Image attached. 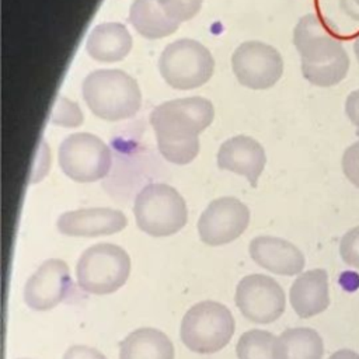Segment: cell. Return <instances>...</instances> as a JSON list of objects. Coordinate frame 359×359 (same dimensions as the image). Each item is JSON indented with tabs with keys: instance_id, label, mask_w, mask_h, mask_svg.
Segmentation results:
<instances>
[{
	"instance_id": "cell-1",
	"label": "cell",
	"mask_w": 359,
	"mask_h": 359,
	"mask_svg": "<svg viewBox=\"0 0 359 359\" xmlns=\"http://www.w3.org/2000/svg\"><path fill=\"white\" fill-rule=\"evenodd\" d=\"M215 118L213 104L203 97H185L165 101L150 112L161 156L177 165L191 163L199 151L198 135Z\"/></svg>"
},
{
	"instance_id": "cell-2",
	"label": "cell",
	"mask_w": 359,
	"mask_h": 359,
	"mask_svg": "<svg viewBox=\"0 0 359 359\" xmlns=\"http://www.w3.org/2000/svg\"><path fill=\"white\" fill-rule=\"evenodd\" d=\"M83 98L100 119L118 122L137 114L142 94L136 80L121 69H100L86 76L81 86Z\"/></svg>"
},
{
	"instance_id": "cell-3",
	"label": "cell",
	"mask_w": 359,
	"mask_h": 359,
	"mask_svg": "<svg viewBox=\"0 0 359 359\" xmlns=\"http://www.w3.org/2000/svg\"><path fill=\"white\" fill-rule=\"evenodd\" d=\"M133 215L137 227L153 237L178 233L188 217L184 198L167 184L144 185L135 198Z\"/></svg>"
},
{
	"instance_id": "cell-4",
	"label": "cell",
	"mask_w": 359,
	"mask_h": 359,
	"mask_svg": "<svg viewBox=\"0 0 359 359\" xmlns=\"http://www.w3.org/2000/svg\"><path fill=\"white\" fill-rule=\"evenodd\" d=\"M234 334L231 311L222 303L205 300L192 306L182 317L180 337L196 353H215L223 349Z\"/></svg>"
},
{
	"instance_id": "cell-5",
	"label": "cell",
	"mask_w": 359,
	"mask_h": 359,
	"mask_svg": "<svg viewBox=\"0 0 359 359\" xmlns=\"http://www.w3.org/2000/svg\"><path fill=\"white\" fill-rule=\"evenodd\" d=\"M130 273L128 252L111 243L88 247L76 265L77 285L91 294H109L125 285Z\"/></svg>"
},
{
	"instance_id": "cell-6",
	"label": "cell",
	"mask_w": 359,
	"mask_h": 359,
	"mask_svg": "<svg viewBox=\"0 0 359 359\" xmlns=\"http://www.w3.org/2000/svg\"><path fill=\"white\" fill-rule=\"evenodd\" d=\"M215 62L209 49L189 38L168 43L160 55L158 70L164 81L177 90L203 86L213 74Z\"/></svg>"
},
{
	"instance_id": "cell-7",
	"label": "cell",
	"mask_w": 359,
	"mask_h": 359,
	"mask_svg": "<svg viewBox=\"0 0 359 359\" xmlns=\"http://www.w3.org/2000/svg\"><path fill=\"white\" fill-rule=\"evenodd\" d=\"M57 160L62 171L76 182H94L111 170L109 147L95 135L87 132L72 133L59 146Z\"/></svg>"
},
{
	"instance_id": "cell-8",
	"label": "cell",
	"mask_w": 359,
	"mask_h": 359,
	"mask_svg": "<svg viewBox=\"0 0 359 359\" xmlns=\"http://www.w3.org/2000/svg\"><path fill=\"white\" fill-rule=\"evenodd\" d=\"M231 69L241 86L266 90L282 77L283 59L276 48L259 41H247L233 52Z\"/></svg>"
},
{
	"instance_id": "cell-9",
	"label": "cell",
	"mask_w": 359,
	"mask_h": 359,
	"mask_svg": "<svg viewBox=\"0 0 359 359\" xmlns=\"http://www.w3.org/2000/svg\"><path fill=\"white\" fill-rule=\"evenodd\" d=\"M234 300L241 314L257 324L276 321L283 314L286 306L282 286L271 276L262 273L244 276L237 285Z\"/></svg>"
},
{
	"instance_id": "cell-10",
	"label": "cell",
	"mask_w": 359,
	"mask_h": 359,
	"mask_svg": "<svg viewBox=\"0 0 359 359\" xmlns=\"http://www.w3.org/2000/svg\"><path fill=\"white\" fill-rule=\"evenodd\" d=\"M250 223V209L233 196L212 201L198 220L199 238L208 245H223L238 238Z\"/></svg>"
},
{
	"instance_id": "cell-11",
	"label": "cell",
	"mask_w": 359,
	"mask_h": 359,
	"mask_svg": "<svg viewBox=\"0 0 359 359\" xmlns=\"http://www.w3.org/2000/svg\"><path fill=\"white\" fill-rule=\"evenodd\" d=\"M293 43L300 55V65L323 62L344 49L337 27L316 13L306 14L297 21L293 29Z\"/></svg>"
},
{
	"instance_id": "cell-12",
	"label": "cell",
	"mask_w": 359,
	"mask_h": 359,
	"mask_svg": "<svg viewBox=\"0 0 359 359\" xmlns=\"http://www.w3.org/2000/svg\"><path fill=\"white\" fill-rule=\"evenodd\" d=\"M72 289L69 266L62 259L45 261L24 286L25 304L36 311L50 310L66 299Z\"/></svg>"
},
{
	"instance_id": "cell-13",
	"label": "cell",
	"mask_w": 359,
	"mask_h": 359,
	"mask_svg": "<svg viewBox=\"0 0 359 359\" xmlns=\"http://www.w3.org/2000/svg\"><path fill=\"white\" fill-rule=\"evenodd\" d=\"M128 224L126 216L112 208H83L59 216L57 230L69 237H98L119 233Z\"/></svg>"
},
{
	"instance_id": "cell-14",
	"label": "cell",
	"mask_w": 359,
	"mask_h": 359,
	"mask_svg": "<svg viewBox=\"0 0 359 359\" xmlns=\"http://www.w3.org/2000/svg\"><path fill=\"white\" fill-rule=\"evenodd\" d=\"M266 163L264 147L251 136L237 135L222 143L217 151V165L243 175L252 187L257 185Z\"/></svg>"
},
{
	"instance_id": "cell-15",
	"label": "cell",
	"mask_w": 359,
	"mask_h": 359,
	"mask_svg": "<svg viewBox=\"0 0 359 359\" xmlns=\"http://www.w3.org/2000/svg\"><path fill=\"white\" fill-rule=\"evenodd\" d=\"M250 255L255 264L276 275H299L304 268L303 252L290 241L273 237L258 236L250 243Z\"/></svg>"
},
{
	"instance_id": "cell-16",
	"label": "cell",
	"mask_w": 359,
	"mask_h": 359,
	"mask_svg": "<svg viewBox=\"0 0 359 359\" xmlns=\"http://www.w3.org/2000/svg\"><path fill=\"white\" fill-rule=\"evenodd\" d=\"M289 299L300 318H310L327 310L330 306L327 271L316 268L300 273L290 286Z\"/></svg>"
},
{
	"instance_id": "cell-17",
	"label": "cell",
	"mask_w": 359,
	"mask_h": 359,
	"mask_svg": "<svg viewBox=\"0 0 359 359\" xmlns=\"http://www.w3.org/2000/svg\"><path fill=\"white\" fill-rule=\"evenodd\" d=\"M132 45V35L123 24L102 22L91 29L86 50L97 62L112 63L126 57Z\"/></svg>"
},
{
	"instance_id": "cell-18",
	"label": "cell",
	"mask_w": 359,
	"mask_h": 359,
	"mask_svg": "<svg viewBox=\"0 0 359 359\" xmlns=\"http://www.w3.org/2000/svg\"><path fill=\"white\" fill-rule=\"evenodd\" d=\"M119 359H174V346L163 331L142 327L119 344Z\"/></svg>"
},
{
	"instance_id": "cell-19",
	"label": "cell",
	"mask_w": 359,
	"mask_h": 359,
	"mask_svg": "<svg viewBox=\"0 0 359 359\" xmlns=\"http://www.w3.org/2000/svg\"><path fill=\"white\" fill-rule=\"evenodd\" d=\"M129 22L147 39L164 38L174 34L180 25L158 0H133L129 8Z\"/></svg>"
},
{
	"instance_id": "cell-20",
	"label": "cell",
	"mask_w": 359,
	"mask_h": 359,
	"mask_svg": "<svg viewBox=\"0 0 359 359\" xmlns=\"http://www.w3.org/2000/svg\"><path fill=\"white\" fill-rule=\"evenodd\" d=\"M323 338L313 328H287L278 337L279 359H323Z\"/></svg>"
},
{
	"instance_id": "cell-21",
	"label": "cell",
	"mask_w": 359,
	"mask_h": 359,
	"mask_svg": "<svg viewBox=\"0 0 359 359\" xmlns=\"http://www.w3.org/2000/svg\"><path fill=\"white\" fill-rule=\"evenodd\" d=\"M351 60L346 49L328 57L323 62L313 65H300L303 77L317 87H332L339 84L348 74Z\"/></svg>"
},
{
	"instance_id": "cell-22",
	"label": "cell",
	"mask_w": 359,
	"mask_h": 359,
	"mask_svg": "<svg viewBox=\"0 0 359 359\" xmlns=\"http://www.w3.org/2000/svg\"><path fill=\"white\" fill-rule=\"evenodd\" d=\"M238 359H279L278 337L264 330L244 332L236 346Z\"/></svg>"
},
{
	"instance_id": "cell-23",
	"label": "cell",
	"mask_w": 359,
	"mask_h": 359,
	"mask_svg": "<svg viewBox=\"0 0 359 359\" xmlns=\"http://www.w3.org/2000/svg\"><path fill=\"white\" fill-rule=\"evenodd\" d=\"M50 122L59 126L76 128L83 123V112L76 102L65 97H59L50 114Z\"/></svg>"
},
{
	"instance_id": "cell-24",
	"label": "cell",
	"mask_w": 359,
	"mask_h": 359,
	"mask_svg": "<svg viewBox=\"0 0 359 359\" xmlns=\"http://www.w3.org/2000/svg\"><path fill=\"white\" fill-rule=\"evenodd\" d=\"M164 10L178 22L194 18L202 7L203 0H158Z\"/></svg>"
},
{
	"instance_id": "cell-25",
	"label": "cell",
	"mask_w": 359,
	"mask_h": 359,
	"mask_svg": "<svg viewBox=\"0 0 359 359\" xmlns=\"http://www.w3.org/2000/svg\"><path fill=\"white\" fill-rule=\"evenodd\" d=\"M339 257L348 266L359 271V226L352 227L342 236Z\"/></svg>"
},
{
	"instance_id": "cell-26",
	"label": "cell",
	"mask_w": 359,
	"mask_h": 359,
	"mask_svg": "<svg viewBox=\"0 0 359 359\" xmlns=\"http://www.w3.org/2000/svg\"><path fill=\"white\" fill-rule=\"evenodd\" d=\"M341 167L345 178L359 188V140L348 146L342 154Z\"/></svg>"
},
{
	"instance_id": "cell-27",
	"label": "cell",
	"mask_w": 359,
	"mask_h": 359,
	"mask_svg": "<svg viewBox=\"0 0 359 359\" xmlns=\"http://www.w3.org/2000/svg\"><path fill=\"white\" fill-rule=\"evenodd\" d=\"M63 359H107L100 351L87 345H73L63 353Z\"/></svg>"
},
{
	"instance_id": "cell-28",
	"label": "cell",
	"mask_w": 359,
	"mask_h": 359,
	"mask_svg": "<svg viewBox=\"0 0 359 359\" xmlns=\"http://www.w3.org/2000/svg\"><path fill=\"white\" fill-rule=\"evenodd\" d=\"M345 114L351 123L359 129V88L352 91L345 100Z\"/></svg>"
},
{
	"instance_id": "cell-29",
	"label": "cell",
	"mask_w": 359,
	"mask_h": 359,
	"mask_svg": "<svg viewBox=\"0 0 359 359\" xmlns=\"http://www.w3.org/2000/svg\"><path fill=\"white\" fill-rule=\"evenodd\" d=\"M338 3L346 17L359 22V0H338Z\"/></svg>"
},
{
	"instance_id": "cell-30",
	"label": "cell",
	"mask_w": 359,
	"mask_h": 359,
	"mask_svg": "<svg viewBox=\"0 0 359 359\" xmlns=\"http://www.w3.org/2000/svg\"><path fill=\"white\" fill-rule=\"evenodd\" d=\"M330 359H359V353L352 349H339L334 352Z\"/></svg>"
},
{
	"instance_id": "cell-31",
	"label": "cell",
	"mask_w": 359,
	"mask_h": 359,
	"mask_svg": "<svg viewBox=\"0 0 359 359\" xmlns=\"http://www.w3.org/2000/svg\"><path fill=\"white\" fill-rule=\"evenodd\" d=\"M353 52H355V56H356V59L359 62V35L356 36V39L353 42Z\"/></svg>"
}]
</instances>
